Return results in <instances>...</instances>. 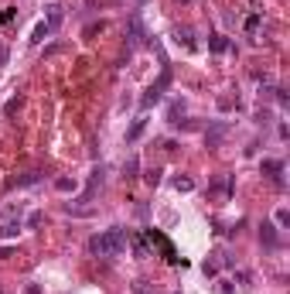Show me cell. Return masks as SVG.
<instances>
[{"instance_id":"13","label":"cell","mask_w":290,"mask_h":294,"mask_svg":"<svg viewBox=\"0 0 290 294\" xmlns=\"http://www.w3.org/2000/svg\"><path fill=\"white\" fill-rule=\"evenodd\" d=\"M144 130H147V117H140V120H134V127H130V130H126V140H136V137H140V134H144Z\"/></svg>"},{"instance_id":"12","label":"cell","mask_w":290,"mask_h":294,"mask_svg":"<svg viewBox=\"0 0 290 294\" xmlns=\"http://www.w3.org/2000/svg\"><path fill=\"white\" fill-rule=\"evenodd\" d=\"M260 239H263L266 246H276V229H273L270 222H263V226H260Z\"/></svg>"},{"instance_id":"9","label":"cell","mask_w":290,"mask_h":294,"mask_svg":"<svg viewBox=\"0 0 290 294\" xmlns=\"http://www.w3.org/2000/svg\"><path fill=\"white\" fill-rule=\"evenodd\" d=\"M102 185V168H96L92 171V178H89V185H86V195L78 198V202H92V195H96V188Z\"/></svg>"},{"instance_id":"25","label":"cell","mask_w":290,"mask_h":294,"mask_svg":"<svg viewBox=\"0 0 290 294\" xmlns=\"http://www.w3.org/2000/svg\"><path fill=\"white\" fill-rule=\"evenodd\" d=\"M236 280H239V287H246V291L252 287V277L246 274V270H239V274H236Z\"/></svg>"},{"instance_id":"2","label":"cell","mask_w":290,"mask_h":294,"mask_svg":"<svg viewBox=\"0 0 290 294\" xmlns=\"http://www.w3.org/2000/svg\"><path fill=\"white\" fill-rule=\"evenodd\" d=\"M20 233V205H10L0 219V239H14Z\"/></svg>"},{"instance_id":"24","label":"cell","mask_w":290,"mask_h":294,"mask_svg":"<svg viewBox=\"0 0 290 294\" xmlns=\"http://www.w3.org/2000/svg\"><path fill=\"white\" fill-rule=\"evenodd\" d=\"M144 178H147V185H150V188H157V185H160V171H157V168H150Z\"/></svg>"},{"instance_id":"29","label":"cell","mask_w":290,"mask_h":294,"mask_svg":"<svg viewBox=\"0 0 290 294\" xmlns=\"http://www.w3.org/2000/svg\"><path fill=\"white\" fill-rule=\"evenodd\" d=\"M20 110V96L18 99H10V103H7V110H4V113H7V117H14V113H18Z\"/></svg>"},{"instance_id":"18","label":"cell","mask_w":290,"mask_h":294,"mask_svg":"<svg viewBox=\"0 0 290 294\" xmlns=\"http://www.w3.org/2000/svg\"><path fill=\"white\" fill-rule=\"evenodd\" d=\"M174 188H178V192H194V181H192V178H181V175H178V178H174Z\"/></svg>"},{"instance_id":"28","label":"cell","mask_w":290,"mask_h":294,"mask_svg":"<svg viewBox=\"0 0 290 294\" xmlns=\"http://www.w3.org/2000/svg\"><path fill=\"white\" fill-rule=\"evenodd\" d=\"M232 106H239L232 96H218V110H232Z\"/></svg>"},{"instance_id":"34","label":"cell","mask_w":290,"mask_h":294,"mask_svg":"<svg viewBox=\"0 0 290 294\" xmlns=\"http://www.w3.org/2000/svg\"><path fill=\"white\" fill-rule=\"evenodd\" d=\"M4 62H7V52H4V48H0V65H4Z\"/></svg>"},{"instance_id":"14","label":"cell","mask_w":290,"mask_h":294,"mask_svg":"<svg viewBox=\"0 0 290 294\" xmlns=\"http://www.w3.org/2000/svg\"><path fill=\"white\" fill-rule=\"evenodd\" d=\"M106 31V21H92V24H86V31H82V38H96Z\"/></svg>"},{"instance_id":"33","label":"cell","mask_w":290,"mask_h":294,"mask_svg":"<svg viewBox=\"0 0 290 294\" xmlns=\"http://www.w3.org/2000/svg\"><path fill=\"white\" fill-rule=\"evenodd\" d=\"M20 294H41V284H28V287H24Z\"/></svg>"},{"instance_id":"31","label":"cell","mask_w":290,"mask_h":294,"mask_svg":"<svg viewBox=\"0 0 290 294\" xmlns=\"http://www.w3.org/2000/svg\"><path fill=\"white\" fill-rule=\"evenodd\" d=\"M58 52H65V45H48V48H44V55H48V59L58 55Z\"/></svg>"},{"instance_id":"21","label":"cell","mask_w":290,"mask_h":294,"mask_svg":"<svg viewBox=\"0 0 290 294\" xmlns=\"http://www.w3.org/2000/svg\"><path fill=\"white\" fill-rule=\"evenodd\" d=\"M181 110H184L181 103H171V106H168V120H171V123H178V117H181Z\"/></svg>"},{"instance_id":"26","label":"cell","mask_w":290,"mask_h":294,"mask_svg":"<svg viewBox=\"0 0 290 294\" xmlns=\"http://www.w3.org/2000/svg\"><path fill=\"white\" fill-rule=\"evenodd\" d=\"M276 226H290V209H276Z\"/></svg>"},{"instance_id":"4","label":"cell","mask_w":290,"mask_h":294,"mask_svg":"<svg viewBox=\"0 0 290 294\" xmlns=\"http://www.w3.org/2000/svg\"><path fill=\"white\" fill-rule=\"evenodd\" d=\"M126 38H130V48H136V45L147 41V28H144L140 14H130V21H126Z\"/></svg>"},{"instance_id":"6","label":"cell","mask_w":290,"mask_h":294,"mask_svg":"<svg viewBox=\"0 0 290 294\" xmlns=\"http://www.w3.org/2000/svg\"><path fill=\"white\" fill-rule=\"evenodd\" d=\"M147 239H150V243H157V246L164 250V256H168L171 263H178V260H181V256L174 253V246H171V243H168V239H164V236H160V233H157V229H147Z\"/></svg>"},{"instance_id":"10","label":"cell","mask_w":290,"mask_h":294,"mask_svg":"<svg viewBox=\"0 0 290 294\" xmlns=\"http://www.w3.org/2000/svg\"><path fill=\"white\" fill-rule=\"evenodd\" d=\"M126 243L134 246V253L140 256V260H144V256H150V250H147V239H144V236H136V233H126Z\"/></svg>"},{"instance_id":"32","label":"cell","mask_w":290,"mask_h":294,"mask_svg":"<svg viewBox=\"0 0 290 294\" xmlns=\"http://www.w3.org/2000/svg\"><path fill=\"white\" fill-rule=\"evenodd\" d=\"M134 294H150V287H147L144 280H136V284H134Z\"/></svg>"},{"instance_id":"17","label":"cell","mask_w":290,"mask_h":294,"mask_svg":"<svg viewBox=\"0 0 290 294\" xmlns=\"http://www.w3.org/2000/svg\"><path fill=\"white\" fill-rule=\"evenodd\" d=\"M48 35H52V28H48V21H41L38 28H34V35H31V41L38 45V41H44V38H48Z\"/></svg>"},{"instance_id":"22","label":"cell","mask_w":290,"mask_h":294,"mask_svg":"<svg viewBox=\"0 0 290 294\" xmlns=\"http://www.w3.org/2000/svg\"><path fill=\"white\" fill-rule=\"evenodd\" d=\"M41 222H44V212H31L28 216V229H38Z\"/></svg>"},{"instance_id":"30","label":"cell","mask_w":290,"mask_h":294,"mask_svg":"<svg viewBox=\"0 0 290 294\" xmlns=\"http://www.w3.org/2000/svg\"><path fill=\"white\" fill-rule=\"evenodd\" d=\"M215 294H232V284L229 280H218V284H215Z\"/></svg>"},{"instance_id":"1","label":"cell","mask_w":290,"mask_h":294,"mask_svg":"<svg viewBox=\"0 0 290 294\" xmlns=\"http://www.w3.org/2000/svg\"><path fill=\"white\" fill-rule=\"evenodd\" d=\"M89 253H96V256H123L126 253V229L113 226V229H106V233H96L92 239H89Z\"/></svg>"},{"instance_id":"37","label":"cell","mask_w":290,"mask_h":294,"mask_svg":"<svg viewBox=\"0 0 290 294\" xmlns=\"http://www.w3.org/2000/svg\"><path fill=\"white\" fill-rule=\"evenodd\" d=\"M102 4H120V0H102Z\"/></svg>"},{"instance_id":"19","label":"cell","mask_w":290,"mask_h":294,"mask_svg":"<svg viewBox=\"0 0 290 294\" xmlns=\"http://www.w3.org/2000/svg\"><path fill=\"white\" fill-rule=\"evenodd\" d=\"M136 168H140V161H136V154H134L130 161H126V168H123V178H126V181H130V178H136Z\"/></svg>"},{"instance_id":"20","label":"cell","mask_w":290,"mask_h":294,"mask_svg":"<svg viewBox=\"0 0 290 294\" xmlns=\"http://www.w3.org/2000/svg\"><path fill=\"white\" fill-rule=\"evenodd\" d=\"M14 18H18V7H4L0 11V24H10Z\"/></svg>"},{"instance_id":"36","label":"cell","mask_w":290,"mask_h":294,"mask_svg":"<svg viewBox=\"0 0 290 294\" xmlns=\"http://www.w3.org/2000/svg\"><path fill=\"white\" fill-rule=\"evenodd\" d=\"M250 4H252V7H260V4H263V0H250Z\"/></svg>"},{"instance_id":"5","label":"cell","mask_w":290,"mask_h":294,"mask_svg":"<svg viewBox=\"0 0 290 294\" xmlns=\"http://www.w3.org/2000/svg\"><path fill=\"white\" fill-rule=\"evenodd\" d=\"M260 171H263V175L266 178H273V181H276V185H280V181H284V161H276V157H263V164H260Z\"/></svg>"},{"instance_id":"35","label":"cell","mask_w":290,"mask_h":294,"mask_svg":"<svg viewBox=\"0 0 290 294\" xmlns=\"http://www.w3.org/2000/svg\"><path fill=\"white\" fill-rule=\"evenodd\" d=\"M4 256H10V250H0V260H4Z\"/></svg>"},{"instance_id":"27","label":"cell","mask_w":290,"mask_h":294,"mask_svg":"<svg viewBox=\"0 0 290 294\" xmlns=\"http://www.w3.org/2000/svg\"><path fill=\"white\" fill-rule=\"evenodd\" d=\"M58 24H62V11L52 7V14H48V28H58Z\"/></svg>"},{"instance_id":"7","label":"cell","mask_w":290,"mask_h":294,"mask_svg":"<svg viewBox=\"0 0 290 294\" xmlns=\"http://www.w3.org/2000/svg\"><path fill=\"white\" fill-rule=\"evenodd\" d=\"M174 41H178V45H184L188 52L198 45V41H194V31L188 28V24H178V28H174Z\"/></svg>"},{"instance_id":"23","label":"cell","mask_w":290,"mask_h":294,"mask_svg":"<svg viewBox=\"0 0 290 294\" xmlns=\"http://www.w3.org/2000/svg\"><path fill=\"white\" fill-rule=\"evenodd\" d=\"M260 24H263V18H260V14H250V18H246V31H256V28H260Z\"/></svg>"},{"instance_id":"11","label":"cell","mask_w":290,"mask_h":294,"mask_svg":"<svg viewBox=\"0 0 290 294\" xmlns=\"http://www.w3.org/2000/svg\"><path fill=\"white\" fill-rule=\"evenodd\" d=\"M38 178H41V171H28V175H20V178H10L7 185H10V188H24V185H34Z\"/></svg>"},{"instance_id":"3","label":"cell","mask_w":290,"mask_h":294,"mask_svg":"<svg viewBox=\"0 0 290 294\" xmlns=\"http://www.w3.org/2000/svg\"><path fill=\"white\" fill-rule=\"evenodd\" d=\"M168 82H171V72L164 69V72H160V79H157L154 86H150V89H147V93L140 96V110H150L157 99H160V93H164V86H168Z\"/></svg>"},{"instance_id":"8","label":"cell","mask_w":290,"mask_h":294,"mask_svg":"<svg viewBox=\"0 0 290 294\" xmlns=\"http://www.w3.org/2000/svg\"><path fill=\"white\" fill-rule=\"evenodd\" d=\"M226 130H229L226 123H215V127H208V130H205V147H218V144H222V137H226Z\"/></svg>"},{"instance_id":"15","label":"cell","mask_w":290,"mask_h":294,"mask_svg":"<svg viewBox=\"0 0 290 294\" xmlns=\"http://www.w3.org/2000/svg\"><path fill=\"white\" fill-rule=\"evenodd\" d=\"M55 188L68 195V192H76V188H78V181H76V178H55Z\"/></svg>"},{"instance_id":"16","label":"cell","mask_w":290,"mask_h":294,"mask_svg":"<svg viewBox=\"0 0 290 294\" xmlns=\"http://www.w3.org/2000/svg\"><path fill=\"white\" fill-rule=\"evenodd\" d=\"M208 48H212L215 55H222V52H226V48H229V41L222 38V35H212V38H208Z\"/></svg>"}]
</instances>
